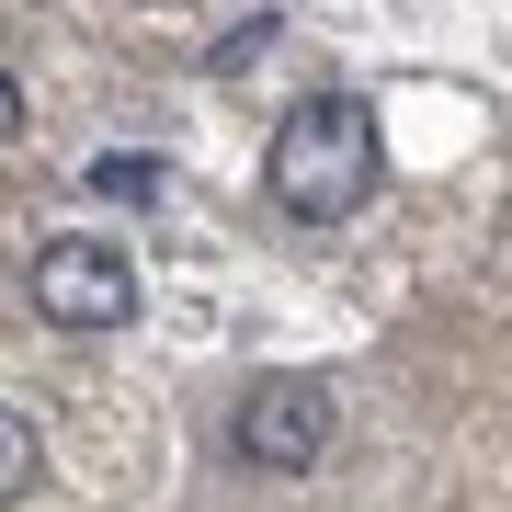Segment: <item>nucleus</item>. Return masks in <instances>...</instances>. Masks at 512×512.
I'll list each match as a JSON object with an SVG mask.
<instances>
[{"label":"nucleus","mask_w":512,"mask_h":512,"mask_svg":"<svg viewBox=\"0 0 512 512\" xmlns=\"http://www.w3.org/2000/svg\"><path fill=\"white\" fill-rule=\"evenodd\" d=\"M228 444H239V467H262V478L319 467V456H330V387H319V376H262L251 399H239Z\"/></svg>","instance_id":"obj_3"},{"label":"nucleus","mask_w":512,"mask_h":512,"mask_svg":"<svg viewBox=\"0 0 512 512\" xmlns=\"http://www.w3.org/2000/svg\"><path fill=\"white\" fill-rule=\"evenodd\" d=\"M23 126V92H12V69H0V137H12Z\"/></svg>","instance_id":"obj_6"},{"label":"nucleus","mask_w":512,"mask_h":512,"mask_svg":"<svg viewBox=\"0 0 512 512\" xmlns=\"http://www.w3.org/2000/svg\"><path fill=\"white\" fill-rule=\"evenodd\" d=\"M376 194V114L353 92H319L274 126V205L308 228H342L353 205Z\"/></svg>","instance_id":"obj_1"},{"label":"nucleus","mask_w":512,"mask_h":512,"mask_svg":"<svg viewBox=\"0 0 512 512\" xmlns=\"http://www.w3.org/2000/svg\"><path fill=\"white\" fill-rule=\"evenodd\" d=\"M23 296H35L57 330H126L137 319V262L114 251V239H46Z\"/></svg>","instance_id":"obj_2"},{"label":"nucleus","mask_w":512,"mask_h":512,"mask_svg":"<svg viewBox=\"0 0 512 512\" xmlns=\"http://www.w3.org/2000/svg\"><path fill=\"white\" fill-rule=\"evenodd\" d=\"M35 467H46V444H35V421H23L12 399H0V501H23V490H35Z\"/></svg>","instance_id":"obj_4"},{"label":"nucleus","mask_w":512,"mask_h":512,"mask_svg":"<svg viewBox=\"0 0 512 512\" xmlns=\"http://www.w3.org/2000/svg\"><path fill=\"white\" fill-rule=\"evenodd\" d=\"M92 183H103V194H137V205H148V194L171 183V171H160V160H137V148H126V160H92Z\"/></svg>","instance_id":"obj_5"}]
</instances>
